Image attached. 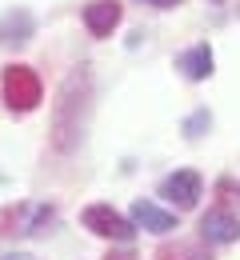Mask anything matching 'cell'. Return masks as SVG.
Here are the masks:
<instances>
[{
	"mask_svg": "<svg viewBox=\"0 0 240 260\" xmlns=\"http://www.w3.org/2000/svg\"><path fill=\"white\" fill-rule=\"evenodd\" d=\"M92 96H96V84H92V68L76 64L60 80L56 100H52V148L68 156L72 148H80L84 132H88V116H92Z\"/></svg>",
	"mask_w": 240,
	"mask_h": 260,
	"instance_id": "6da1fadb",
	"label": "cell"
},
{
	"mask_svg": "<svg viewBox=\"0 0 240 260\" xmlns=\"http://www.w3.org/2000/svg\"><path fill=\"white\" fill-rule=\"evenodd\" d=\"M0 88H4V104H8L12 112H32L36 104L44 100L40 76H36L28 64H8L4 76H0Z\"/></svg>",
	"mask_w": 240,
	"mask_h": 260,
	"instance_id": "7a4b0ae2",
	"label": "cell"
},
{
	"mask_svg": "<svg viewBox=\"0 0 240 260\" xmlns=\"http://www.w3.org/2000/svg\"><path fill=\"white\" fill-rule=\"evenodd\" d=\"M52 220H56V208L52 204H16V208L4 212V224L8 228H0V232L4 236H36Z\"/></svg>",
	"mask_w": 240,
	"mask_h": 260,
	"instance_id": "3957f363",
	"label": "cell"
},
{
	"mask_svg": "<svg viewBox=\"0 0 240 260\" xmlns=\"http://www.w3.org/2000/svg\"><path fill=\"white\" fill-rule=\"evenodd\" d=\"M80 220H84V228H88V232L108 236V240H132V232H136V224H132V220H124L112 204H88Z\"/></svg>",
	"mask_w": 240,
	"mask_h": 260,
	"instance_id": "277c9868",
	"label": "cell"
},
{
	"mask_svg": "<svg viewBox=\"0 0 240 260\" xmlns=\"http://www.w3.org/2000/svg\"><path fill=\"white\" fill-rule=\"evenodd\" d=\"M36 36V16L28 8H8L0 16V48H24L28 40Z\"/></svg>",
	"mask_w": 240,
	"mask_h": 260,
	"instance_id": "5b68a950",
	"label": "cell"
},
{
	"mask_svg": "<svg viewBox=\"0 0 240 260\" xmlns=\"http://www.w3.org/2000/svg\"><path fill=\"white\" fill-rule=\"evenodd\" d=\"M200 176L192 172V168H180V172H172V176H164V184H160V196L168 200V204H176V208H192L196 200H200Z\"/></svg>",
	"mask_w": 240,
	"mask_h": 260,
	"instance_id": "8992f818",
	"label": "cell"
},
{
	"mask_svg": "<svg viewBox=\"0 0 240 260\" xmlns=\"http://www.w3.org/2000/svg\"><path fill=\"white\" fill-rule=\"evenodd\" d=\"M200 236L208 244H232L240 236V220L228 212V208H208L200 216Z\"/></svg>",
	"mask_w": 240,
	"mask_h": 260,
	"instance_id": "52a82bcc",
	"label": "cell"
},
{
	"mask_svg": "<svg viewBox=\"0 0 240 260\" xmlns=\"http://www.w3.org/2000/svg\"><path fill=\"white\" fill-rule=\"evenodd\" d=\"M132 224L144 228V232L164 236V232H172V228H176V212L160 208V204H152V200H136V204H132Z\"/></svg>",
	"mask_w": 240,
	"mask_h": 260,
	"instance_id": "ba28073f",
	"label": "cell"
},
{
	"mask_svg": "<svg viewBox=\"0 0 240 260\" xmlns=\"http://www.w3.org/2000/svg\"><path fill=\"white\" fill-rule=\"evenodd\" d=\"M120 16H124V8L116 0H92L84 8V28L92 36H112V28L120 24Z\"/></svg>",
	"mask_w": 240,
	"mask_h": 260,
	"instance_id": "9c48e42d",
	"label": "cell"
},
{
	"mask_svg": "<svg viewBox=\"0 0 240 260\" xmlns=\"http://www.w3.org/2000/svg\"><path fill=\"white\" fill-rule=\"evenodd\" d=\"M176 68H180V76H188V80H208V76H212V48H208V44L184 48V52L176 56Z\"/></svg>",
	"mask_w": 240,
	"mask_h": 260,
	"instance_id": "30bf717a",
	"label": "cell"
},
{
	"mask_svg": "<svg viewBox=\"0 0 240 260\" xmlns=\"http://www.w3.org/2000/svg\"><path fill=\"white\" fill-rule=\"evenodd\" d=\"M156 260H212V252L200 240H176V244H164L156 252Z\"/></svg>",
	"mask_w": 240,
	"mask_h": 260,
	"instance_id": "8fae6325",
	"label": "cell"
},
{
	"mask_svg": "<svg viewBox=\"0 0 240 260\" xmlns=\"http://www.w3.org/2000/svg\"><path fill=\"white\" fill-rule=\"evenodd\" d=\"M208 124H212L208 108H196V112H192V116L184 120V136H188V140H200V136L208 132Z\"/></svg>",
	"mask_w": 240,
	"mask_h": 260,
	"instance_id": "7c38bea8",
	"label": "cell"
},
{
	"mask_svg": "<svg viewBox=\"0 0 240 260\" xmlns=\"http://www.w3.org/2000/svg\"><path fill=\"white\" fill-rule=\"evenodd\" d=\"M140 4H148V8H180L184 0H140Z\"/></svg>",
	"mask_w": 240,
	"mask_h": 260,
	"instance_id": "4fadbf2b",
	"label": "cell"
},
{
	"mask_svg": "<svg viewBox=\"0 0 240 260\" xmlns=\"http://www.w3.org/2000/svg\"><path fill=\"white\" fill-rule=\"evenodd\" d=\"M104 260H136V256H132V252L124 248V252H108V256H104Z\"/></svg>",
	"mask_w": 240,
	"mask_h": 260,
	"instance_id": "5bb4252c",
	"label": "cell"
},
{
	"mask_svg": "<svg viewBox=\"0 0 240 260\" xmlns=\"http://www.w3.org/2000/svg\"><path fill=\"white\" fill-rule=\"evenodd\" d=\"M4 260H28V256H20V252H8V256H4Z\"/></svg>",
	"mask_w": 240,
	"mask_h": 260,
	"instance_id": "9a60e30c",
	"label": "cell"
}]
</instances>
